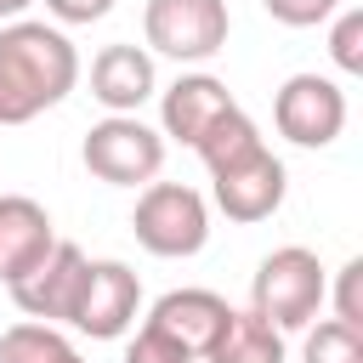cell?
<instances>
[{"label": "cell", "instance_id": "19", "mask_svg": "<svg viewBox=\"0 0 363 363\" xmlns=\"http://www.w3.org/2000/svg\"><path fill=\"white\" fill-rule=\"evenodd\" d=\"M125 363H199L182 340H170L164 329H153V323H142L136 335H130V346H125Z\"/></svg>", "mask_w": 363, "mask_h": 363}, {"label": "cell", "instance_id": "6", "mask_svg": "<svg viewBox=\"0 0 363 363\" xmlns=\"http://www.w3.org/2000/svg\"><path fill=\"white\" fill-rule=\"evenodd\" d=\"M142 312V278L125 261H85L74 306H68V329L91 335V340H119Z\"/></svg>", "mask_w": 363, "mask_h": 363}, {"label": "cell", "instance_id": "10", "mask_svg": "<svg viewBox=\"0 0 363 363\" xmlns=\"http://www.w3.org/2000/svg\"><path fill=\"white\" fill-rule=\"evenodd\" d=\"M51 250H57V227L45 204H34L28 193H0V284L34 272Z\"/></svg>", "mask_w": 363, "mask_h": 363}, {"label": "cell", "instance_id": "21", "mask_svg": "<svg viewBox=\"0 0 363 363\" xmlns=\"http://www.w3.org/2000/svg\"><path fill=\"white\" fill-rule=\"evenodd\" d=\"M261 6H267V17L284 23V28H318V23H329V17L340 11V0H261Z\"/></svg>", "mask_w": 363, "mask_h": 363}, {"label": "cell", "instance_id": "23", "mask_svg": "<svg viewBox=\"0 0 363 363\" xmlns=\"http://www.w3.org/2000/svg\"><path fill=\"white\" fill-rule=\"evenodd\" d=\"M28 6H34V0H0V23H17Z\"/></svg>", "mask_w": 363, "mask_h": 363}, {"label": "cell", "instance_id": "2", "mask_svg": "<svg viewBox=\"0 0 363 363\" xmlns=\"http://www.w3.org/2000/svg\"><path fill=\"white\" fill-rule=\"evenodd\" d=\"M329 301V272L306 244H278L272 255H261L255 278H250V312L267 318L278 335L306 329Z\"/></svg>", "mask_w": 363, "mask_h": 363}, {"label": "cell", "instance_id": "9", "mask_svg": "<svg viewBox=\"0 0 363 363\" xmlns=\"http://www.w3.org/2000/svg\"><path fill=\"white\" fill-rule=\"evenodd\" d=\"M79 272H85V250L68 244V238H57V250H51L34 272H23L17 284H6V289H11V301H17V312H23L28 323H68Z\"/></svg>", "mask_w": 363, "mask_h": 363}, {"label": "cell", "instance_id": "8", "mask_svg": "<svg viewBox=\"0 0 363 363\" xmlns=\"http://www.w3.org/2000/svg\"><path fill=\"white\" fill-rule=\"evenodd\" d=\"M210 182H216V187H210V193H216V210H221L227 221H238V227H255V221L278 216V204H284V193H289V170H284V159H278L272 147H255L250 159L216 170Z\"/></svg>", "mask_w": 363, "mask_h": 363}, {"label": "cell", "instance_id": "17", "mask_svg": "<svg viewBox=\"0 0 363 363\" xmlns=\"http://www.w3.org/2000/svg\"><path fill=\"white\" fill-rule=\"evenodd\" d=\"M301 363H363V329L335 323V318H312L306 340H301Z\"/></svg>", "mask_w": 363, "mask_h": 363}, {"label": "cell", "instance_id": "13", "mask_svg": "<svg viewBox=\"0 0 363 363\" xmlns=\"http://www.w3.org/2000/svg\"><path fill=\"white\" fill-rule=\"evenodd\" d=\"M159 91V68L147 57V45H102L91 57V96L108 113H136L147 96Z\"/></svg>", "mask_w": 363, "mask_h": 363}, {"label": "cell", "instance_id": "7", "mask_svg": "<svg viewBox=\"0 0 363 363\" xmlns=\"http://www.w3.org/2000/svg\"><path fill=\"white\" fill-rule=\"evenodd\" d=\"M272 125L295 147H329L346 130V91L329 74H289L272 96Z\"/></svg>", "mask_w": 363, "mask_h": 363}, {"label": "cell", "instance_id": "11", "mask_svg": "<svg viewBox=\"0 0 363 363\" xmlns=\"http://www.w3.org/2000/svg\"><path fill=\"white\" fill-rule=\"evenodd\" d=\"M227 108H238L233 91H227V79H216V74H182L170 91H159V125H164L159 136H176L182 147H199V136Z\"/></svg>", "mask_w": 363, "mask_h": 363}, {"label": "cell", "instance_id": "18", "mask_svg": "<svg viewBox=\"0 0 363 363\" xmlns=\"http://www.w3.org/2000/svg\"><path fill=\"white\" fill-rule=\"evenodd\" d=\"M329 57H335L340 74H363V11H357V6H340V11H335Z\"/></svg>", "mask_w": 363, "mask_h": 363}, {"label": "cell", "instance_id": "22", "mask_svg": "<svg viewBox=\"0 0 363 363\" xmlns=\"http://www.w3.org/2000/svg\"><path fill=\"white\" fill-rule=\"evenodd\" d=\"M45 11L57 17V28H85V23H102L113 0H45Z\"/></svg>", "mask_w": 363, "mask_h": 363}, {"label": "cell", "instance_id": "16", "mask_svg": "<svg viewBox=\"0 0 363 363\" xmlns=\"http://www.w3.org/2000/svg\"><path fill=\"white\" fill-rule=\"evenodd\" d=\"M0 363H85V357L57 323H28L23 318L0 335Z\"/></svg>", "mask_w": 363, "mask_h": 363}, {"label": "cell", "instance_id": "1", "mask_svg": "<svg viewBox=\"0 0 363 363\" xmlns=\"http://www.w3.org/2000/svg\"><path fill=\"white\" fill-rule=\"evenodd\" d=\"M79 85V51L57 23L17 17L0 28V125H28Z\"/></svg>", "mask_w": 363, "mask_h": 363}, {"label": "cell", "instance_id": "15", "mask_svg": "<svg viewBox=\"0 0 363 363\" xmlns=\"http://www.w3.org/2000/svg\"><path fill=\"white\" fill-rule=\"evenodd\" d=\"M255 147H267V142H261V130H255V119H250L244 108H227V113L199 136V147H193V153H199V159H204V170L216 176V170H227V164L250 159Z\"/></svg>", "mask_w": 363, "mask_h": 363}, {"label": "cell", "instance_id": "14", "mask_svg": "<svg viewBox=\"0 0 363 363\" xmlns=\"http://www.w3.org/2000/svg\"><path fill=\"white\" fill-rule=\"evenodd\" d=\"M210 363H284V335H278L267 318H255L250 306H244V312L233 306L221 340L210 346Z\"/></svg>", "mask_w": 363, "mask_h": 363}, {"label": "cell", "instance_id": "5", "mask_svg": "<svg viewBox=\"0 0 363 363\" xmlns=\"http://www.w3.org/2000/svg\"><path fill=\"white\" fill-rule=\"evenodd\" d=\"M227 0H147L142 40L170 62H210L227 45Z\"/></svg>", "mask_w": 363, "mask_h": 363}, {"label": "cell", "instance_id": "12", "mask_svg": "<svg viewBox=\"0 0 363 363\" xmlns=\"http://www.w3.org/2000/svg\"><path fill=\"white\" fill-rule=\"evenodd\" d=\"M227 318H233V306L216 289H164L153 301V312H147V323L164 329L170 340H182L193 357H210V346L221 340Z\"/></svg>", "mask_w": 363, "mask_h": 363}, {"label": "cell", "instance_id": "20", "mask_svg": "<svg viewBox=\"0 0 363 363\" xmlns=\"http://www.w3.org/2000/svg\"><path fill=\"white\" fill-rule=\"evenodd\" d=\"M335 323L363 329V255H352V261L335 272Z\"/></svg>", "mask_w": 363, "mask_h": 363}, {"label": "cell", "instance_id": "4", "mask_svg": "<svg viewBox=\"0 0 363 363\" xmlns=\"http://www.w3.org/2000/svg\"><path fill=\"white\" fill-rule=\"evenodd\" d=\"M79 159L108 187H147L164 170V136L153 125H142L136 113H108L85 130Z\"/></svg>", "mask_w": 363, "mask_h": 363}, {"label": "cell", "instance_id": "3", "mask_svg": "<svg viewBox=\"0 0 363 363\" xmlns=\"http://www.w3.org/2000/svg\"><path fill=\"white\" fill-rule=\"evenodd\" d=\"M130 233L147 255L187 261L210 244V204L187 182H147L136 210H130Z\"/></svg>", "mask_w": 363, "mask_h": 363}]
</instances>
